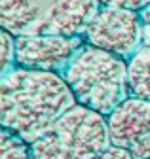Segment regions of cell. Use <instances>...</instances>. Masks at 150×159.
<instances>
[{
    "instance_id": "6da1fadb",
    "label": "cell",
    "mask_w": 150,
    "mask_h": 159,
    "mask_svg": "<svg viewBox=\"0 0 150 159\" xmlns=\"http://www.w3.org/2000/svg\"><path fill=\"white\" fill-rule=\"evenodd\" d=\"M76 104L57 72L12 66L0 78V125L29 146Z\"/></svg>"
},
{
    "instance_id": "7a4b0ae2",
    "label": "cell",
    "mask_w": 150,
    "mask_h": 159,
    "mask_svg": "<svg viewBox=\"0 0 150 159\" xmlns=\"http://www.w3.org/2000/svg\"><path fill=\"white\" fill-rule=\"evenodd\" d=\"M61 76L78 104L105 117L131 97L127 59L89 44L76 51Z\"/></svg>"
},
{
    "instance_id": "3957f363",
    "label": "cell",
    "mask_w": 150,
    "mask_h": 159,
    "mask_svg": "<svg viewBox=\"0 0 150 159\" xmlns=\"http://www.w3.org/2000/svg\"><path fill=\"white\" fill-rule=\"evenodd\" d=\"M99 0H0V27L15 36H82Z\"/></svg>"
},
{
    "instance_id": "277c9868",
    "label": "cell",
    "mask_w": 150,
    "mask_h": 159,
    "mask_svg": "<svg viewBox=\"0 0 150 159\" xmlns=\"http://www.w3.org/2000/svg\"><path fill=\"white\" fill-rule=\"evenodd\" d=\"M110 146L106 117L76 104L29 148L32 159H97Z\"/></svg>"
},
{
    "instance_id": "5b68a950",
    "label": "cell",
    "mask_w": 150,
    "mask_h": 159,
    "mask_svg": "<svg viewBox=\"0 0 150 159\" xmlns=\"http://www.w3.org/2000/svg\"><path fill=\"white\" fill-rule=\"evenodd\" d=\"M82 36L89 46L129 59L143 46L141 13L127 8L99 6Z\"/></svg>"
},
{
    "instance_id": "8992f818",
    "label": "cell",
    "mask_w": 150,
    "mask_h": 159,
    "mask_svg": "<svg viewBox=\"0 0 150 159\" xmlns=\"http://www.w3.org/2000/svg\"><path fill=\"white\" fill-rule=\"evenodd\" d=\"M86 44L84 36L29 34L15 36V66L63 74L70 59Z\"/></svg>"
},
{
    "instance_id": "52a82bcc",
    "label": "cell",
    "mask_w": 150,
    "mask_h": 159,
    "mask_svg": "<svg viewBox=\"0 0 150 159\" xmlns=\"http://www.w3.org/2000/svg\"><path fill=\"white\" fill-rule=\"evenodd\" d=\"M112 146L129 150L150 134V101L127 97L106 116Z\"/></svg>"
},
{
    "instance_id": "ba28073f",
    "label": "cell",
    "mask_w": 150,
    "mask_h": 159,
    "mask_svg": "<svg viewBox=\"0 0 150 159\" xmlns=\"http://www.w3.org/2000/svg\"><path fill=\"white\" fill-rule=\"evenodd\" d=\"M127 65L131 95L150 101V48L141 46L127 59Z\"/></svg>"
},
{
    "instance_id": "9c48e42d",
    "label": "cell",
    "mask_w": 150,
    "mask_h": 159,
    "mask_svg": "<svg viewBox=\"0 0 150 159\" xmlns=\"http://www.w3.org/2000/svg\"><path fill=\"white\" fill-rule=\"evenodd\" d=\"M0 159H32L29 144L0 125Z\"/></svg>"
},
{
    "instance_id": "30bf717a",
    "label": "cell",
    "mask_w": 150,
    "mask_h": 159,
    "mask_svg": "<svg viewBox=\"0 0 150 159\" xmlns=\"http://www.w3.org/2000/svg\"><path fill=\"white\" fill-rule=\"evenodd\" d=\"M15 66V38L0 27V78Z\"/></svg>"
},
{
    "instance_id": "8fae6325",
    "label": "cell",
    "mask_w": 150,
    "mask_h": 159,
    "mask_svg": "<svg viewBox=\"0 0 150 159\" xmlns=\"http://www.w3.org/2000/svg\"><path fill=\"white\" fill-rule=\"evenodd\" d=\"M101 6H114V8H127V10H135L141 11L150 4V0H99Z\"/></svg>"
},
{
    "instance_id": "7c38bea8",
    "label": "cell",
    "mask_w": 150,
    "mask_h": 159,
    "mask_svg": "<svg viewBox=\"0 0 150 159\" xmlns=\"http://www.w3.org/2000/svg\"><path fill=\"white\" fill-rule=\"evenodd\" d=\"M129 152L133 159H150V134L139 140L137 144H133L129 148Z\"/></svg>"
},
{
    "instance_id": "4fadbf2b",
    "label": "cell",
    "mask_w": 150,
    "mask_h": 159,
    "mask_svg": "<svg viewBox=\"0 0 150 159\" xmlns=\"http://www.w3.org/2000/svg\"><path fill=\"white\" fill-rule=\"evenodd\" d=\"M141 25H143V46L150 48V4L141 11Z\"/></svg>"
},
{
    "instance_id": "5bb4252c",
    "label": "cell",
    "mask_w": 150,
    "mask_h": 159,
    "mask_svg": "<svg viewBox=\"0 0 150 159\" xmlns=\"http://www.w3.org/2000/svg\"><path fill=\"white\" fill-rule=\"evenodd\" d=\"M97 159H133L131 152L125 148H118V146H110L108 150H105Z\"/></svg>"
}]
</instances>
